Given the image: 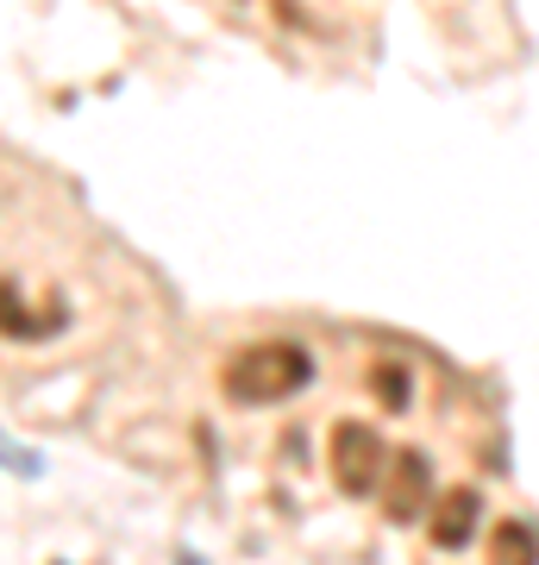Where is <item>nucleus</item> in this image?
I'll list each match as a JSON object with an SVG mask.
<instances>
[{
  "mask_svg": "<svg viewBox=\"0 0 539 565\" xmlns=\"http://www.w3.org/2000/svg\"><path fill=\"white\" fill-rule=\"evenodd\" d=\"M427 497H433V459L427 452H401L389 465V484H382V515L389 522H420Z\"/></svg>",
  "mask_w": 539,
  "mask_h": 565,
  "instance_id": "7ed1b4c3",
  "label": "nucleus"
},
{
  "mask_svg": "<svg viewBox=\"0 0 539 565\" xmlns=\"http://www.w3.org/2000/svg\"><path fill=\"white\" fill-rule=\"evenodd\" d=\"M489 565H539V527L527 515H508L489 541Z\"/></svg>",
  "mask_w": 539,
  "mask_h": 565,
  "instance_id": "423d86ee",
  "label": "nucleus"
},
{
  "mask_svg": "<svg viewBox=\"0 0 539 565\" xmlns=\"http://www.w3.org/2000/svg\"><path fill=\"white\" fill-rule=\"evenodd\" d=\"M382 465H389V446H382L377 427H364V422L333 427V478H339L345 497H377L382 478H389Z\"/></svg>",
  "mask_w": 539,
  "mask_h": 565,
  "instance_id": "f03ea898",
  "label": "nucleus"
},
{
  "mask_svg": "<svg viewBox=\"0 0 539 565\" xmlns=\"http://www.w3.org/2000/svg\"><path fill=\"white\" fill-rule=\"evenodd\" d=\"M370 390H377V403L389 408V415H401V408L414 403V377H408V364H389V359H382L377 371H370Z\"/></svg>",
  "mask_w": 539,
  "mask_h": 565,
  "instance_id": "0eeeda50",
  "label": "nucleus"
},
{
  "mask_svg": "<svg viewBox=\"0 0 539 565\" xmlns=\"http://www.w3.org/2000/svg\"><path fill=\"white\" fill-rule=\"evenodd\" d=\"M477 515H483V497L471 484L445 490L440 503H433V527H427V534H433V546H440V553H464V546L477 541Z\"/></svg>",
  "mask_w": 539,
  "mask_h": 565,
  "instance_id": "20e7f679",
  "label": "nucleus"
},
{
  "mask_svg": "<svg viewBox=\"0 0 539 565\" xmlns=\"http://www.w3.org/2000/svg\"><path fill=\"white\" fill-rule=\"evenodd\" d=\"M63 327V308H32L20 302V282H0V333L7 340H44V333H57Z\"/></svg>",
  "mask_w": 539,
  "mask_h": 565,
  "instance_id": "39448f33",
  "label": "nucleus"
},
{
  "mask_svg": "<svg viewBox=\"0 0 539 565\" xmlns=\"http://www.w3.org/2000/svg\"><path fill=\"white\" fill-rule=\"evenodd\" d=\"M182 565H195V559H182Z\"/></svg>",
  "mask_w": 539,
  "mask_h": 565,
  "instance_id": "6e6552de",
  "label": "nucleus"
},
{
  "mask_svg": "<svg viewBox=\"0 0 539 565\" xmlns=\"http://www.w3.org/2000/svg\"><path fill=\"white\" fill-rule=\"evenodd\" d=\"M220 384L239 408H270V403H289V396H301V390L314 384V359L295 340H263V345H245L239 359L226 364Z\"/></svg>",
  "mask_w": 539,
  "mask_h": 565,
  "instance_id": "f257e3e1",
  "label": "nucleus"
}]
</instances>
